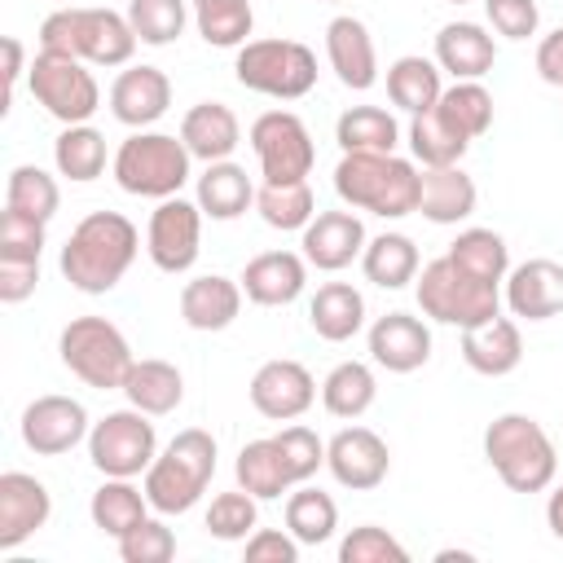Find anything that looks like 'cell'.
Segmentation results:
<instances>
[{
  "mask_svg": "<svg viewBox=\"0 0 563 563\" xmlns=\"http://www.w3.org/2000/svg\"><path fill=\"white\" fill-rule=\"evenodd\" d=\"M325 4H343V0H325Z\"/></svg>",
  "mask_w": 563,
  "mask_h": 563,
  "instance_id": "6125c7cd",
  "label": "cell"
},
{
  "mask_svg": "<svg viewBox=\"0 0 563 563\" xmlns=\"http://www.w3.org/2000/svg\"><path fill=\"white\" fill-rule=\"evenodd\" d=\"M194 22H198V35L216 48H242L251 26H255V13H251V0H216V4H198L194 9Z\"/></svg>",
  "mask_w": 563,
  "mask_h": 563,
  "instance_id": "f6af8a7d",
  "label": "cell"
},
{
  "mask_svg": "<svg viewBox=\"0 0 563 563\" xmlns=\"http://www.w3.org/2000/svg\"><path fill=\"white\" fill-rule=\"evenodd\" d=\"M378 396V383H374V369L361 365V361H339L325 383H321V405L325 413L334 418H361Z\"/></svg>",
  "mask_w": 563,
  "mask_h": 563,
  "instance_id": "74e56055",
  "label": "cell"
},
{
  "mask_svg": "<svg viewBox=\"0 0 563 563\" xmlns=\"http://www.w3.org/2000/svg\"><path fill=\"white\" fill-rule=\"evenodd\" d=\"M198 4H216V0H194V9H198Z\"/></svg>",
  "mask_w": 563,
  "mask_h": 563,
  "instance_id": "91938a15",
  "label": "cell"
},
{
  "mask_svg": "<svg viewBox=\"0 0 563 563\" xmlns=\"http://www.w3.org/2000/svg\"><path fill=\"white\" fill-rule=\"evenodd\" d=\"M53 515L48 488L26 471L0 475V550H18L26 537H35Z\"/></svg>",
  "mask_w": 563,
  "mask_h": 563,
  "instance_id": "e0dca14e",
  "label": "cell"
},
{
  "mask_svg": "<svg viewBox=\"0 0 563 563\" xmlns=\"http://www.w3.org/2000/svg\"><path fill=\"white\" fill-rule=\"evenodd\" d=\"M506 303L523 321H550L563 312V264L559 260H523L506 273Z\"/></svg>",
  "mask_w": 563,
  "mask_h": 563,
  "instance_id": "d6986e66",
  "label": "cell"
},
{
  "mask_svg": "<svg viewBox=\"0 0 563 563\" xmlns=\"http://www.w3.org/2000/svg\"><path fill=\"white\" fill-rule=\"evenodd\" d=\"M537 70H541V79H545V84L563 88V26H559V31H550V35L537 44Z\"/></svg>",
  "mask_w": 563,
  "mask_h": 563,
  "instance_id": "9f6ffc18",
  "label": "cell"
},
{
  "mask_svg": "<svg viewBox=\"0 0 563 563\" xmlns=\"http://www.w3.org/2000/svg\"><path fill=\"white\" fill-rule=\"evenodd\" d=\"M435 114L462 136V141H475L493 128V92L479 84V79H453V88L440 92L435 101Z\"/></svg>",
  "mask_w": 563,
  "mask_h": 563,
  "instance_id": "d590c367",
  "label": "cell"
},
{
  "mask_svg": "<svg viewBox=\"0 0 563 563\" xmlns=\"http://www.w3.org/2000/svg\"><path fill=\"white\" fill-rule=\"evenodd\" d=\"M4 207H13V211H22V216H35V220L48 224V220L57 216V207H62V189H57V180H53L44 167L22 163V167L9 172Z\"/></svg>",
  "mask_w": 563,
  "mask_h": 563,
  "instance_id": "ee69618b",
  "label": "cell"
},
{
  "mask_svg": "<svg viewBox=\"0 0 563 563\" xmlns=\"http://www.w3.org/2000/svg\"><path fill=\"white\" fill-rule=\"evenodd\" d=\"M242 295L260 308H286L303 295L308 282V260L295 251H264L242 268Z\"/></svg>",
  "mask_w": 563,
  "mask_h": 563,
  "instance_id": "7402d4cb",
  "label": "cell"
},
{
  "mask_svg": "<svg viewBox=\"0 0 563 563\" xmlns=\"http://www.w3.org/2000/svg\"><path fill=\"white\" fill-rule=\"evenodd\" d=\"M31 79V97L57 119V123H88L101 106V88L92 79V70L79 57H62V53H35V62L26 66Z\"/></svg>",
  "mask_w": 563,
  "mask_h": 563,
  "instance_id": "30bf717a",
  "label": "cell"
},
{
  "mask_svg": "<svg viewBox=\"0 0 563 563\" xmlns=\"http://www.w3.org/2000/svg\"><path fill=\"white\" fill-rule=\"evenodd\" d=\"M88 457L101 475H119L132 479L141 471H150V462L158 457V435L150 413L141 409H114L101 422H92L88 431Z\"/></svg>",
  "mask_w": 563,
  "mask_h": 563,
  "instance_id": "8fae6325",
  "label": "cell"
},
{
  "mask_svg": "<svg viewBox=\"0 0 563 563\" xmlns=\"http://www.w3.org/2000/svg\"><path fill=\"white\" fill-rule=\"evenodd\" d=\"M128 22H132L141 44L163 48V44L180 40L189 9H185V0H128Z\"/></svg>",
  "mask_w": 563,
  "mask_h": 563,
  "instance_id": "bcb514c9",
  "label": "cell"
},
{
  "mask_svg": "<svg viewBox=\"0 0 563 563\" xmlns=\"http://www.w3.org/2000/svg\"><path fill=\"white\" fill-rule=\"evenodd\" d=\"M317 400V383L299 361H264L251 378V405L255 413L273 418V422H295L312 409Z\"/></svg>",
  "mask_w": 563,
  "mask_h": 563,
  "instance_id": "2e32d148",
  "label": "cell"
},
{
  "mask_svg": "<svg viewBox=\"0 0 563 563\" xmlns=\"http://www.w3.org/2000/svg\"><path fill=\"white\" fill-rule=\"evenodd\" d=\"M251 150L260 158V172L268 185H290V180H308L317 150H312V132L299 114L290 110H268L251 123Z\"/></svg>",
  "mask_w": 563,
  "mask_h": 563,
  "instance_id": "7c38bea8",
  "label": "cell"
},
{
  "mask_svg": "<svg viewBox=\"0 0 563 563\" xmlns=\"http://www.w3.org/2000/svg\"><path fill=\"white\" fill-rule=\"evenodd\" d=\"M339 563H409V550L378 523H361L343 537Z\"/></svg>",
  "mask_w": 563,
  "mask_h": 563,
  "instance_id": "681fc988",
  "label": "cell"
},
{
  "mask_svg": "<svg viewBox=\"0 0 563 563\" xmlns=\"http://www.w3.org/2000/svg\"><path fill=\"white\" fill-rule=\"evenodd\" d=\"M189 145L167 132H132L114 150V180L123 194L136 198H176L180 185L189 180Z\"/></svg>",
  "mask_w": 563,
  "mask_h": 563,
  "instance_id": "8992f818",
  "label": "cell"
},
{
  "mask_svg": "<svg viewBox=\"0 0 563 563\" xmlns=\"http://www.w3.org/2000/svg\"><path fill=\"white\" fill-rule=\"evenodd\" d=\"M35 282H40V264H26V260H0V299L4 303H22L35 295Z\"/></svg>",
  "mask_w": 563,
  "mask_h": 563,
  "instance_id": "11a10c76",
  "label": "cell"
},
{
  "mask_svg": "<svg viewBox=\"0 0 563 563\" xmlns=\"http://www.w3.org/2000/svg\"><path fill=\"white\" fill-rule=\"evenodd\" d=\"M308 321L325 343H347L365 325V299L347 282H325L308 303Z\"/></svg>",
  "mask_w": 563,
  "mask_h": 563,
  "instance_id": "f546056e",
  "label": "cell"
},
{
  "mask_svg": "<svg viewBox=\"0 0 563 563\" xmlns=\"http://www.w3.org/2000/svg\"><path fill=\"white\" fill-rule=\"evenodd\" d=\"M545 523H550V532L563 541V484L550 493V501H545Z\"/></svg>",
  "mask_w": 563,
  "mask_h": 563,
  "instance_id": "680465c9",
  "label": "cell"
},
{
  "mask_svg": "<svg viewBox=\"0 0 563 563\" xmlns=\"http://www.w3.org/2000/svg\"><path fill=\"white\" fill-rule=\"evenodd\" d=\"M238 312H242V282H233V277L207 273V277L185 282V290H180V317L189 330H202V334L224 330L238 321Z\"/></svg>",
  "mask_w": 563,
  "mask_h": 563,
  "instance_id": "d4e9b609",
  "label": "cell"
},
{
  "mask_svg": "<svg viewBox=\"0 0 563 563\" xmlns=\"http://www.w3.org/2000/svg\"><path fill=\"white\" fill-rule=\"evenodd\" d=\"M361 268H365V277H369L374 286L400 290V286H409V282L418 277V246H413V238H405V233H378V238L365 242Z\"/></svg>",
  "mask_w": 563,
  "mask_h": 563,
  "instance_id": "836d02e7",
  "label": "cell"
},
{
  "mask_svg": "<svg viewBox=\"0 0 563 563\" xmlns=\"http://www.w3.org/2000/svg\"><path fill=\"white\" fill-rule=\"evenodd\" d=\"M194 202H198L202 216H211V220H238V216L255 202V189H251L246 167H238V163H229V158L207 163V172L198 176V198H194Z\"/></svg>",
  "mask_w": 563,
  "mask_h": 563,
  "instance_id": "4dcf8cb0",
  "label": "cell"
},
{
  "mask_svg": "<svg viewBox=\"0 0 563 563\" xmlns=\"http://www.w3.org/2000/svg\"><path fill=\"white\" fill-rule=\"evenodd\" d=\"M462 361L475 374H484V378H501V374L519 369V361H523V334H519V325L510 317H501V312L488 317V321H479V325H466L462 330Z\"/></svg>",
  "mask_w": 563,
  "mask_h": 563,
  "instance_id": "cb8c5ba5",
  "label": "cell"
},
{
  "mask_svg": "<svg viewBox=\"0 0 563 563\" xmlns=\"http://www.w3.org/2000/svg\"><path fill=\"white\" fill-rule=\"evenodd\" d=\"M123 396H128L132 409H141L150 418H163L185 400V378L172 361L145 356V361H132V369L123 378Z\"/></svg>",
  "mask_w": 563,
  "mask_h": 563,
  "instance_id": "f1b7e54d",
  "label": "cell"
},
{
  "mask_svg": "<svg viewBox=\"0 0 563 563\" xmlns=\"http://www.w3.org/2000/svg\"><path fill=\"white\" fill-rule=\"evenodd\" d=\"M40 251H44V220L4 207V216H0V260L40 264Z\"/></svg>",
  "mask_w": 563,
  "mask_h": 563,
  "instance_id": "816d5d0a",
  "label": "cell"
},
{
  "mask_svg": "<svg viewBox=\"0 0 563 563\" xmlns=\"http://www.w3.org/2000/svg\"><path fill=\"white\" fill-rule=\"evenodd\" d=\"M136 31L123 13L114 9H79L66 4L57 13H48L40 22V48L44 53H62V57H79L92 66H123L136 53Z\"/></svg>",
  "mask_w": 563,
  "mask_h": 563,
  "instance_id": "3957f363",
  "label": "cell"
},
{
  "mask_svg": "<svg viewBox=\"0 0 563 563\" xmlns=\"http://www.w3.org/2000/svg\"><path fill=\"white\" fill-rule=\"evenodd\" d=\"M136 251H141V233H136V224L128 216H119V211H92V216H84L70 229L57 264H62V277L75 290L106 295V290H114L123 282V273L132 268Z\"/></svg>",
  "mask_w": 563,
  "mask_h": 563,
  "instance_id": "6da1fadb",
  "label": "cell"
},
{
  "mask_svg": "<svg viewBox=\"0 0 563 563\" xmlns=\"http://www.w3.org/2000/svg\"><path fill=\"white\" fill-rule=\"evenodd\" d=\"M176 554V532L163 519H141L128 537H119V559L123 563H167Z\"/></svg>",
  "mask_w": 563,
  "mask_h": 563,
  "instance_id": "f907efd6",
  "label": "cell"
},
{
  "mask_svg": "<svg viewBox=\"0 0 563 563\" xmlns=\"http://www.w3.org/2000/svg\"><path fill=\"white\" fill-rule=\"evenodd\" d=\"M198 242H202V207L189 198H163L150 216V233H145V251L154 260V268L163 273H189L198 260Z\"/></svg>",
  "mask_w": 563,
  "mask_h": 563,
  "instance_id": "4fadbf2b",
  "label": "cell"
},
{
  "mask_svg": "<svg viewBox=\"0 0 563 563\" xmlns=\"http://www.w3.org/2000/svg\"><path fill=\"white\" fill-rule=\"evenodd\" d=\"M145 510H150V497H145V488H136L132 479H119V475H106V484L92 493V501H88V515H92V523L106 532V537H128L141 519H145Z\"/></svg>",
  "mask_w": 563,
  "mask_h": 563,
  "instance_id": "d6a6232c",
  "label": "cell"
},
{
  "mask_svg": "<svg viewBox=\"0 0 563 563\" xmlns=\"http://www.w3.org/2000/svg\"><path fill=\"white\" fill-rule=\"evenodd\" d=\"M255 501H260V497H251L246 488L211 497V510H207V532H211L216 541H246V537L255 532V519H260Z\"/></svg>",
  "mask_w": 563,
  "mask_h": 563,
  "instance_id": "7dc6e473",
  "label": "cell"
},
{
  "mask_svg": "<svg viewBox=\"0 0 563 563\" xmlns=\"http://www.w3.org/2000/svg\"><path fill=\"white\" fill-rule=\"evenodd\" d=\"M325 57L339 75L343 88L352 92H369L374 79H378V53H374V40L365 31L361 18L352 13H339L330 26H325Z\"/></svg>",
  "mask_w": 563,
  "mask_h": 563,
  "instance_id": "ffe728a7",
  "label": "cell"
},
{
  "mask_svg": "<svg viewBox=\"0 0 563 563\" xmlns=\"http://www.w3.org/2000/svg\"><path fill=\"white\" fill-rule=\"evenodd\" d=\"M484 457L510 493H541L554 484L559 453L545 427L528 413H501L484 431Z\"/></svg>",
  "mask_w": 563,
  "mask_h": 563,
  "instance_id": "277c9868",
  "label": "cell"
},
{
  "mask_svg": "<svg viewBox=\"0 0 563 563\" xmlns=\"http://www.w3.org/2000/svg\"><path fill=\"white\" fill-rule=\"evenodd\" d=\"M449 260H457L466 273H475V277H484V282H506V273H510V251H506V238L501 233H493V229H462L453 242H449V251H444Z\"/></svg>",
  "mask_w": 563,
  "mask_h": 563,
  "instance_id": "b9f144b4",
  "label": "cell"
},
{
  "mask_svg": "<svg viewBox=\"0 0 563 563\" xmlns=\"http://www.w3.org/2000/svg\"><path fill=\"white\" fill-rule=\"evenodd\" d=\"M246 563H299V541L277 528H255L246 537Z\"/></svg>",
  "mask_w": 563,
  "mask_h": 563,
  "instance_id": "db71d44e",
  "label": "cell"
},
{
  "mask_svg": "<svg viewBox=\"0 0 563 563\" xmlns=\"http://www.w3.org/2000/svg\"><path fill=\"white\" fill-rule=\"evenodd\" d=\"M449 4H466V0H449Z\"/></svg>",
  "mask_w": 563,
  "mask_h": 563,
  "instance_id": "94428289",
  "label": "cell"
},
{
  "mask_svg": "<svg viewBox=\"0 0 563 563\" xmlns=\"http://www.w3.org/2000/svg\"><path fill=\"white\" fill-rule=\"evenodd\" d=\"M180 141L189 145L194 158L202 163H220L238 150L242 141V123L224 101H198L185 119H180Z\"/></svg>",
  "mask_w": 563,
  "mask_h": 563,
  "instance_id": "4316f807",
  "label": "cell"
},
{
  "mask_svg": "<svg viewBox=\"0 0 563 563\" xmlns=\"http://www.w3.org/2000/svg\"><path fill=\"white\" fill-rule=\"evenodd\" d=\"M88 409L70 396H35L22 409V444L40 457H62L70 453L79 440H88Z\"/></svg>",
  "mask_w": 563,
  "mask_h": 563,
  "instance_id": "5bb4252c",
  "label": "cell"
},
{
  "mask_svg": "<svg viewBox=\"0 0 563 563\" xmlns=\"http://www.w3.org/2000/svg\"><path fill=\"white\" fill-rule=\"evenodd\" d=\"M440 92H444V84H440V66L435 62L409 53V57H396L387 66V97H391V106H400L409 114H422V110H431L440 101Z\"/></svg>",
  "mask_w": 563,
  "mask_h": 563,
  "instance_id": "e575fe53",
  "label": "cell"
},
{
  "mask_svg": "<svg viewBox=\"0 0 563 563\" xmlns=\"http://www.w3.org/2000/svg\"><path fill=\"white\" fill-rule=\"evenodd\" d=\"M369 356L391 374H413L431 361V330L409 312H387L369 325Z\"/></svg>",
  "mask_w": 563,
  "mask_h": 563,
  "instance_id": "603a6c76",
  "label": "cell"
},
{
  "mask_svg": "<svg viewBox=\"0 0 563 563\" xmlns=\"http://www.w3.org/2000/svg\"><path fill=\"white\" fill-rule=\"evenodd\" d=\"M484 13L493 22V31L506 40H528V35H537V22H541L537 0H484Z\"/></svg>",
  "mask_w": 563,
  "mask_h": 563,
  "instance_id": "f5cc1de1",
  "label": "cell"
},
{
  "mask_svg": "<svg viewBox=\"0 0 563 563\" xmlns=\"http://www.w3.org/2000/svg\"><path fill=\"white\" fill-rule=\"evenodd\" d=\"M339 528V506L330 493L321 488H295L286 497V532L299 541V545H321L330 541Z\"/></svg>",
  "mask_w": 563,
  "mask_h": 563,
  "instance_id": "ab89813d",
  "label": "cell"
},
{
  "mask_svg": "<svg viewBox=\"0 0 563 563\" xmlns=\"http://www.w3.org/2000/svg\"><path fill=\"white\" fill-rule=\"evenodd\" d=\"M466 145H471V141H462V136L435 114V106L409 119V150H413V158H418L422 167H453V163H462Z\"/></svg>",
  "mask_w": 563,
  "mask_h": 563,
  "instance_id": "7bdbcfd3",
  "label": "cell"
},
{
  "mask_svg": "<svg viewBox=\"0 0 563 563\" xmlns=\"http://www.w3.org/2000/svg\"><path fill=\"white\" fill-rule=\"evenodd\" d=\"M22 57H26V53H22V40H18V35H4V84H9V92H4V106H0V110H9V101H13V92H18V79H22V70H26Z\"/></svg>",
  "mask_w": 563,
  "mask_h": 563,
  "instance_id": "6f0895ef",
  "label": "cell"
},
{
  "mask_svg": "<svg viewBox=\"0 0 563 563\" xmlns=\"http://www.w3.org/2000/svg\"><path fill=\"white\" fill-rule=\"evenodd\" d=\"M233 471H238V488H246V493L260 497V501H273V497H282V493L295 488L290 475H286V462H282L273 435H268V440H251V444H242Z\"/></svg>",
  "mask_w": 563,
  "mask_h": 563,
  "instance_id": "8d00e7d4",
  "label": "cell"
},
{
  "mask_svg": "<svg viewBox=\"0 0 563 563\" xmlns=\"http://www.w3.org/2000/svg\"><path fill=\"white\" fill-rule=\"evenodd\" d=\"M365 224L352 216V211H317L303 229V260L321 273H339L347 268L361 251H365Z\"/></svg>",
  "mask_w": 563,
  "mask_h": 563,
  "instance_id": "ac0fdd59",
  "label": "cell"
},
{
  "mask_svg": "<svg viewBox=\"0 0 563 563\" xmlns=\"http://www.w3.org/2000/svg\"><path fill=\"white\" fill-rule=\"evenodd\" d=\"M172 106V79L158 66H128L110 84V114L128 128H150Z\"/></svg>",
  "mask_w": 563,
  "mask_h": 563,
  "instance_id": "44dd1931",
  "label": "cell"
},
{
  "mask_svg": "<svg viewBox=\"0 0 563 563\" xmlns=\"http://www.w3.org/2000/svg\"><path fill=\"white\" fill-rule=\"evenodd\" d=\"M325 466L330 475L352 488V493H369L387 479L391 471V453H387V440L369 427H343L330 444H325Z\"/></svg>",
  "mask_w": 563,
  "mask_h": 563,
  "instance_id": "9a60e30c",
  "label": "cell"
},
{
  "mask_svg": "<svg viewBox=\"0 0 563 563\" xmlns=\"http://www.w3.org/2000/svg\"><path fill=\"white\" fill-rule=\"evenodd\" d=\"M57 352H62V365L97 391H123V378L136 361L123 330L106 317H75L62 330Z\"/></svg>",
  "mask_w": 563,
  "mask_h": 563,
  "instance_id": "ba28073f",
  "label": "cell"
},
{
  "mask_svg": "<svg viewBox=\"0 0 563 563\" xmlns=\"http://www.w3.org/2000/svg\"><path fill=\"white\" fill-rule=\"evenodd\" d=\"M216 475V440L202 427H185L145 471V497L158 515H185L198 506Z\"/></svg>",
  "mask_w": 563,
  "mask_h": 563,
  "instance_id": "5b68a950",
  "label": "cell"
},
{
  "mask_svg": "<svg viewBox=\"0 0 563 563\" xmlns=\"http://www.w3.org/2000/svg\"><path fill=\"white\" fill-rule=\"evenodd\" d=\"M53 163L66 180H97L106 172V136L92 123H70L57 141H53Z\"/></svg>",
  "mask_w": 563,
  "mask_h": 563,
  "instance_id": "f35d334b",
  "label": "cell"
},
{
  "mask_svg": "<svg viewBox=\"0 0 563 563\" xmlns=\"http://www.w3.org/2000/svg\"><path fill=\"white\" fill-rule=\"evenodd\" d=\"M497 62V44L479 22H449L435 35V66L453 79H484Z\"/></svg>",
  "mask_w": 563,
  "mask_h": 563,
  "instance_id": "484cf974",
  "label": "cell"
},
{
  "mask_svg": "<svg viewBox=\"0 0 563 563\" xmlns=\"http://www.w3.org/2000/svg\"><path fill=\"white\" fill-rule=\"evenodd\" d=\"M255 211L264 216L268 229H282V233L299 229L303 233L308 220L317 216V198H312L308 180H290V185H268L264 180V189H255Z\"/></svg>",
  "mask_w": 563,
  "mask_h": 563,
  "instance_id": "60d3db41",
  "label": "cell"
},
{
  "mask_svg": "<svg viewBox=\"0 0 563 563\" xmlns=\"http://www.w3.org/2000/svg\"><path fill=\"white\" fill-rule=\"evenodd\" d=\"M277 453H282V462H286V475H290V484H308L321 466H325V444H321V435L317 431H308V427H282L277 435Z\"/></svg>",
  "mask_w": 563,
  "mask_h": 563,
  "instance_id": "c3c4849f",
  "label": "cell"
},
{
  "mask_svg": "<svg viewBox=\"0 0 563 563\" xmlns=\"http://www.w3.org/2000/svg\"><path fill=\"white\" fill-rule=\"evenodd\" d=\"M418 308L440 325L466 330V325L497 317L501 295L493 282H484V277L466 273L457 260L440 255V260L422 264V273H418Z\"/></svg>",
  "mask_w": 563,
  "mask_h": 563,
  "instance_id": "52a82bcc",
  "label": "cell"
},
{
  "mask_svg": "<svg viewBox=\"0 0 563 563\" xmlns=\"http://www.w3.org/2000/svg\"><path fill=\"white\" fill-rule=\"evenodd\" d=\"M418 167L400 154H343L334 167V194L369 216L400 220L418 211Z\"/></svg>",
  "mask_w": 563,
  "mask_h": 563,
  "instance_id": "7a4b0ae2",
  "label": "cell"
},
{
  "mask_svg": "<svg viewBox=\"0 0 563 563\" xmlns=\"http://www.w3.org/2000/svg\"><path fill=\"white\" fill-rule=\"evenodd\" d=\"M334 141L343 154H396L400 128L383 106H352L339 114Z\"/></svg>",
  "mask_w": 563,
  "mask_h": 563,
  "instance_id": "1f68e13d",
  "label": "cell"
},
{
  "mask_svg": "<svg viewBox=\"0 0 563 563\" xmlns=\"http://www.w3.org/2000/svg\"><path fill=\"white\" fill-rule=\"evenodd\" d=\"M418 211L431 224H457L475 211V180L453 167H422L418 176Z\"/></svg>",
  "mask_w": 563,
  "mask_h": 563,
  "instance_id": "83f0119b",
  "label": "cell"
},
{
  "mask_svg": "<svg viewBox=\"0 0 563 563\" xmlns=\"http://www.w3.org/2000/svg\"><path fill=\"white\" fill-rule=\"evenodd\" d=\"M233 75L251 92H264L277 101H299L317 84V57L299 40H246L238 48Z\"/></svg>",
  "mask_w": 563,
  "mask_h": 563,
  "instance_id": "9c48e42d",
  "label": "cell"
}]
</instances>
